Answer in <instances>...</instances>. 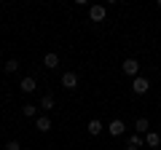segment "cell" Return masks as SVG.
Instances as JSON below:
<instances>
[{"label": "cell", "instance_id": "cell-10", "mask_svg": "<svg viewBox=\"0 0 161 150\" xmlns=\"http://www.w3.org/2000/svg\"><path fill=\"white\" fill-rule=\"evenodd\" d=\"M43 64H46L48 70H54V67H59V54H54V51H48L46 56H43Z\"/></svg>", "mask_w": 161, "mask_h": 150}, {"label": "cell", "instance_id": "cell-14", "mask_svg": "<svg viewBox=\"0 0 161 150\" xmlns=\"http://www.w3.org/2000/svg\"><path fill=\"white\" fill-rule=\"evenodd\" d=\"M3 67H6V72H16V70H19V59H6Z\"/></svg>", "mask_w": 161, "mask_h": 150}, {"label": "cell", "instance_id": "cell-17", "mask_svg": "<svg viewBox=\"0 0 161 150\" xmlns=\"http://www.w3.org/2000/svg\"><path fill=\"white\" fill-rule=\"evenodd\" d=\"M126 150H137V147H126Z\"/></svg>", "mask_w": 161, "mask_h": 150}, {"label": "cell", "instance_id": "cell-1", "mask_svg": "<svg viewBox=\"0 0 161 150\" xmlns=\"http://www.w3.org/2000/svg\"><path fill=\"white\" fill-rule=\"evenodd\" d=\"M121 70H124V75H129V78L134 81V78L140 75V62H137L134 56H129V59H124V62H121Z\"/></svg>", "mask_w": 161, "mask_h": 150}, {"label": "cell", "instance_id": "cell-15", "mask_svg": "<svg viewBox=\"0 0 161 150\" xmlns=\"http://www.w3.org/2000/svg\"><path fill=\"white\" fill-rule=\"evenodd\" d=\"M22 113H24V118H35L38 107H35V104H24V107H22Z\"/></svg>", "mask_w": 161, "mask_h": 150}, {"label": "cell", "instance_id": "cell-12", "mask_svg": "<svg viewBox=\"0 0 161 150\" xmlns=\"http://www.w3.org/2000/svg\"><path fill=\"white\" fill-rule=\"evenodd\" d=\"M145 145H148V147H158V145H161V137H158L156 131H148V134H145Z\"/></svg>", "mask_w": 161, "mask_h": 150}, {"label": "cell", "instance_id": "cell-4", "mask_svg": "<svg viewBox=\"0 0 161 150\" xmlns=\"http://www.w3.org/2000/svg\"><path fill=\"white\" fill-rule=\"evenodd\" d=\"M62 88H67V91H75L78 88V75L70 70V72H62Z\"/></svg>", "mask_w": 161, "mask_h": 150}, {"label": "cell", "instance_id": "cell-5", "mask_svg": "<svg viewBox=\"0 0 161 150\" xmlns=\"http://www.w3.org/2000/svg\"><path fill=\"white\" fill-rule=\"evenodd\" d=\"M19 88H22L24 94H32L35 88H38V83H35V78H32V75H24L22 81H19Z\"/></svg>", "mask_w": 161, "mask_h": 150}, {"label": "cell", "instance_id": "cell-3", "mask_svg": "<svg viewBox=\"0 0 161 150\" xmlns=\"http://www.w3.org/2000/svg\"><path fill=\"white\" fill-rule=\"evenodd\" d=\"M132 91L137 94V97L148 94V91H150V81H148V78H142V75H137V78L132 81Z\"/></svg>", "mask_w": 161, "mask_h": 150}, {"label": "cell", "instance_id": "cell-8", "mask_svg": "<svg viewBox=\"0 0 161 150\" xmlns=\"http://www.w3.org/2000/svg\"><path fill=\"white\" fill-rule=\"evenodd\" d=\"M35 129L43 131V134L51 131V118H48V115H38V118H35Z\"/></svg>", "mask_w": 161, "mask_h": 150}, {"label": "cell", "instance_id": "cell-18", "mask_svg": "<svg viewBox=\"0 0 161 150\" xmlns=\"http://www.w3.org/2000/svg\"><path fill=\"white\" fill-rule=\"evenodd\" d=\"M158 8H161V0H158Z\"/></svg>", "mask_w": 161, "mask_h": 150}, {"label": "cell", "instance_id": "cell-16", "mask_svg": "<svg viewBox=\"0 0 161 150\" xmlns=\"http://www.w3.org/2000/svg\"><path fill=\"white\" fill-rule=\"evenodd\" d=\"M6 150H22V142H19V139H8V142H6Z\"/></svg>", "mask_w": 161, "mask_h": 150}, {"label": "cell", "instance_id": "cell-11", "mask_svg": "<svg viewBox=\"0 0 161 150\" xmlns=\"http://www.w3.org/2000/svg\"><path fill=\"white\" fill-rule=\"evenodd\" d=\"M38 107H40V110H46V113H51V110H54V97H51V94H43Z\"/></svg>", "mask_w": 161, "mask_h": 150}, {"label": "cell", "instance_id": "cell-7", "mask_svg": "<svg viewBox=\"0 0 161 150\" xmlns=\"http://www.w3.org/2000/svg\"><path fill=\"white\" fill-rule=\"evenodd\" d=\"M150 131V121H148V118H137V121H134V134H142V137H145V134H148Z\"/></svg>", "mask_w": 161, "mask_h": 150}, {"label": "cell", "instance_id": "cell-13", "mask_svg": "<svg viewBox=\"0 0 161 150\" xmlns=\"http://www.w3.org/2000/svg\"><path fill=\"white\" fill-rule=\"evenodd\" d=\"M142 145H145V137H142V134H129V147H142Z\"/></svg>", "mask_w": 161, "mask_h": 150}, {"label": "cell", "instance_id": "cell-9", "mask_svg": "<svg viewBox=\"0 0 161 150\" xmlns=\"http://www.w3.org/2000/svg\"><path fill=\"white\" fill-rule=\"evenodd\" d=\"M86 129H89V134H92V137H97V134H102V131H105V126H102V121H99V118H92Z\"/></svg>", "mask_w": 161, "mask_h": 150}, {"label": "cell", "instance_id": "cell-2", "mask_svg": "<svg viewBox=\"0 0 161 150\" xmlns=\"http://www.w3.org/2000/svg\"><path fill=\"white\" fill-rule=\"evenodd\" d=\"M105 131H108L110 137H124V134H126V123L121 121V118H113V121L105 126Z\"/></svg>", "mask_w": 161, "mask_h": 150}, {"label": "cell", "instance_id": "cell-6", "mask_svg": "<svg viewBox=\"0 0 161 150\" xmlns=\"http://www.w3.org/2000/svg\"><path fill=\"white\" fill-rule=\"evenodd\" d=\"M105 6H92L89 8V19H92V22H105Z\"/></svg>", "mask_w": 161, "mask_h": 150}]
</instances>
